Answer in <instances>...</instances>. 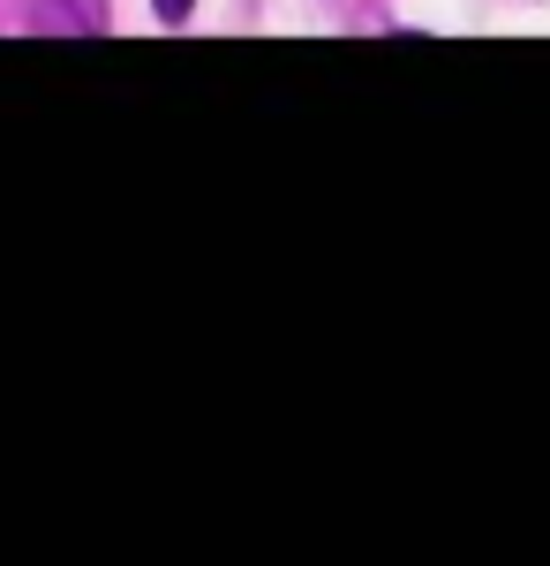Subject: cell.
I'll return each mask as SVG.
<instances>
[{
    "label": "cell",
    "instance_id": "1",
    "mask_svg": "<svg viewBox=\"0 0 550 566\" xmlns=\"http://www.w3.org/2000/svg\"><path fill=\"white\" fill-rule=\"evenodd\" d=\"M151 8H159L167 23H189V8H197V0H151Z\"/></svg>",
    "mask_w": 550,
    "mask_h": 566
}]
</instances>
